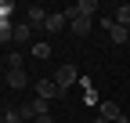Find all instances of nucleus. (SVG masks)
Wrapping results in <instances>:
<instances>
[{"label": "nucleus", "mask_w": 130, "mask_h": 123, "mask_svg": "<svg viewBox=\"0 0 130 123\" xmlns=\"http://www.w3.org/2000/svg\"><path fill=\"white\" fill-rule=\"evenodd\" d=\"M32 58H51V43H47V40H36V43H32Z\"/></svg>", "instance_id": "12"}, {"label": "nucleus", "mask_w": 130, "mask_h": 123, "mask_svg": "<svg viewBox=\"0 0 130 123\" xmlns=\"http://www.w3.org/2000/svg\"><path fill=\"white\" fill-rule=\"evenodd\" d=\"M7 40H14V25L11 22H0V43H7Z\"/></svg>", "instance_id": "14"}, {"label": "nucleus", "mask_w": 130, "mask_h": 123, "mask_svg": "<svg viewBox=\"0 0 130 123\" xmlns=\"http://www.w3.org/2000/svg\"><path fill=\"white\" fill-rule=\"evenodd\" d=\"M25 22H29L32 29H43V25H47V11H43L40 4H32V7L25 11Z\"/></svg>", "instance_id": "7"}, {"label": "nucleus", "mask_w": 130, "mask_h": 123, "mask_svg": "<svg viewBox=\"0 0 130 123\" xmlns=\"http://www.w3.org/2000/svg\"><path fill=\"white\" fill-rule=\"evenodd\" d=\"M112 22H116V25H126V29H130V4H119L116 11H112Z\"/></svg>", "instance_id": "10"}, {"label": "nucleus", "mask_w": 130, "mask_h": 123, "mask_svg": "<svg viewBox=\"0 0 130 123\" xmlns=\"http://www.w3.org/2000/svg\"><path fill=\"white\" fill-rule=\"evenodd\" d=\"M47 109H51V101H43V98H32V101H25L22 105V123H32V119H40V116H47Z\"/></svg>", "instance_id": "1"}, {"label": "nucleus", "mask_w": 130, "mask_h": 123, "mask_svg": "<svg viewBox=\"0 0 130 123\" xmlns=\"http://www.w3.org/2000/svg\"><path fill=\"white\" fill-rule=\"evenodd\" d=\"M0 65H4V58H0Z\"/></svg>", "instance_id": "17"}, {"label": "nucleus", "mask_w": 130, "mask_h": 123, "mask_svg": "<svg viewBox=\"0 0 130 123\" xmlns=\"http://www.w3.org/2000/svg\"><path fill=\"white\" fill-rule=\"evenodd\" d=\"M36 98H43V101H54V98H65V90H61L54 80H36Z\"/></svg>", "instance_id": "3"}, {"label": "nucleus", "mask_w": 130, "mask_h": 123, "mask_svg": "<svg viewBox=\"0 0 130 123\" xmlns=\"http://www.w3.org/2000/svg\"><path fill=\"white\" fill-rule=\"evenodd\" d=\"M0 123H4V119H0Z\"/></svg>", "instance_id": "18"}, {"label": "nucleus", "mask_w": 130, "mask_h": 123, "mask_svg": "<svg viewBox=\"0 0 130 123\" xmlns=\"http://www.w3.org/2000/svg\"><path fill=\"white\" fill-rule=\"evenodd\" d=\"M32 123H54V119H51V112H47V116H40V119H32Z\"/></svg>", "instance_id": "16"}, {"label": "nucleus", "mask_w": 130, "mask_h": 123, "mask_svg": "<svg viewBox=\"0 0 130 123\" xmlns=\"http://www.w3.org/2000/svg\"><path fill=\"white\" fill-rule=\"evenodd\" d=\"M98 112H101V119H108V123H126V116H123V109H119L116 101H101Z\"/></svg>", "instance_id": "5"}, {"label": "nucleus", "mask_w": 130, "mask_h": 123, "mask_svg": "<svg viewBox=\"0 0 130 123\" xmlns=\"http://www.w3.org/2000/svg\"><path fill=\"white\" fill-rule=\"evenodd\" d=\"M79 80V72H76V65H61V69H54V83L61 87V90H69L72 83Z\"/></svg>", "instance_id": "4"}, {"label": "nucleus", "mask_w": 130, "mask_h": 123, "mask_svg": "<svg viewBox=\"0 0 130 123\" xmlns=\"http://www.w3.org/2000/svg\"><path fill=\"white\" fill-rule=\"evenodd\" d=\"M7 87L25 90V87H29V72H25V69H7Z\"/></svg>", "instance_id": "8"}, {"label": "nucleus", "mask_w": 130, "mask_h": 123, "mask_svg": "<svg viewBox=\"0 0 130 123\" xmlns=\"http://www.w3.org/2000/svg\"><path fill=\"white\" fill-rule=\"evenodd\" d=\"M65 25H69L65 11H51V14H47V25H43V33H47V36H54V33H61Z\"/></svg>", "instance_id": "6"}, {"label": "nucleus", "mask_w": 130, "mask_h": 123, "mask_svg": "<svg viewBox=\"0 0 130 123\" xmlns=\"http://www.w3.org/2000/svg\"><path fill=\"white\" fill-rule=\"evenodd\" d=\"M101 25H105V33H108L112 43H126V40H130V29H126V25H116V22H112V14H105Z\"/></svg>", "instance_id": "2"}, {"label": "nucleus", "mask_w": 130, "mask_h": 123, "mask_svg": "<svg viewBox=\"0 0 130 123\" xmlns=\"http://www.w3.org/2000/svg\"><path fill=\"white\" fill-rule=\"evenodd\" d=\"M11 14H14V4L11 0H0V22H11Z\"/></svg>", "instance_id": "13"}, {"label": "nucleus", "mask_w": 130, "mask_h": 123, "mask_svg": "<svg viewBox=\"0 0 130 123\" xmlns=\"http://www.w3.org/2000/svg\"><path fill=\"white\" fill-rule=\"evenodd\" d=\"M32 33H36V29H32L29 22H18V25H14V40H32Z\"/></svg>", "instance_id": "11"}, {"label": "nucleus", "mask_w": 130, "mask_h": 123, "mask_svg": "<svg viewBox=\"0 0 130 123\" xmlns=\"http://www.w3.org/2000/svg\"><path fill=\"white\" fill-rule=\"evenodd\" d=\"M72 7H76L79 18H94L98 14V0H79V4H72Z\"/></svg>", "instance_id": "9"}, {"label": "nucleus", "mask_w": 130, "mask_h": 123, "mask_svg": "<svg viewBox=\"0 0 130 123\" xmlns=\"http://www.w3.org/2000/svg\"><path fill=\"white\" fill-rule=\"evenodd\" d=\"M0 119H4V123H22V112H18V109H7Z\"/></svg>", "instance_id": "15"}]
</instances>
